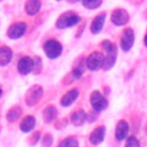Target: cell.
I'll list each match as a JSON object with an SVG mask.
<instances>
[{
    "label": "cell",
    "mask_w": 147,
    "mask_h": 147,
    "mask_svg": "<svg viewBox=\"0 0 147 147\" xmlns=\"http://www.w3.org/2000/svg\"><path fill=\"white\" fill-rule=\"evenodd\" d=\"M80 21V17L74 13V11H65L59 16L56 20V28L59 29H65L76 25Z\"/></svg>",
    "instance_id": "cell-1"
},
{
    "label": "cell",
    "mask_w": 147,
    "mask_h": 147,
    "mask_svg": "<svg viewBox=\"0 0 147 147\" xmlns=\"http://www.w3.org/2000/svg\"><path fill=\"white\" fill-rule=\"evenodd\" d=\"M44 52L48 59H55L61 55L62 45L55 39H49L44 44Z\"/></svg>",
    "instance_id": "cell-2"
},
{
    "label": "cell",
    "mask_w": 147,
    "mask_h": 147,
    "mask_svg": "<svg viewBox=\"0 0 147 147\" xmlns=\"http://www.w3.org/2000/svg\"><path fill=\"white\" fill-rule=\"evenodd\" d=\"M41 95H42V87L40 85L31 86L28 90L26 94H25V102H26V105L30 106V107L34 106L40 100Z\"/></svg>",
    "instance_id": "cell-3"
},
{
    "label": "cell",
    "mask_w": 147,
    "mask_h": 147,
    "mask_svg": "<svg viewBox=\"0 0 147 147\" xmlns=\"http://www.w3.org/2000/svg\"><path fill=\"white\" fill-rule=\"evenodd\" d=\"M90 101H91V105L93 107V109L95 111H101V110H105L108 106V101L107 99L99 92V91H93L91 93V98H90Z\"/></svg>",
    "instance_id": "cell-4"
},
{
    "label": "cell",
    "mask_w": 147,
    "mask_h": 147,
    "mask_svg": "<svg viewBox=\"0 0 147 147\" xmlns=\"http://www.w3.org/2000/svg\"><path fill=\"white\" fill-rule=\"evenodd\" d=\"M103 60H105V56L101 52H93L86 59V67H87V69L95 71L102 67Z\"/></svg>",
    "instance_id": "cell-5"
},
{
    "label": "cell",
    "mask_w": 147,
    "mask_h": 147,
    "mask_svg": "<svg viewBox=\"0 0 147 147\" xmlns=\"http://www.w3.org/2000/svg\"><path fill=\"white\" fill-rule=\"evenodd\" d=\"M25 31H26V24L24 22H16L9 26L7 31V36L10 39H18L25 33Z\"/></svg>",
    "instance_id": "cell-6"
},
{
    "label": "cell",
    "mask_w": 147,
    "mask_h": 147,
    "mask_svg": "<svg viewBox=\"0 0 147 147\" xmlns=\"http://www.w3.org/2000/svg\"><path fill=\"white\" fill-rule=\"evenodd\" d=\"M133 42H134V33H133V30L127 28L123 31V34L121 37V48L125 52L130 51L133 46Z\"/></svg>",
    "instance_id": "cell-7"
},
{
    "label": "cell",
    "mask_w": 147,
    "mask_h": 147,
    "mask_svg": "<svg viewBox=\"0 0 147 147\" xmlns=\"http://www.w3.org/2000/svg\"><path fill=\"white\" fill-rule=\"evenodd\" d=\"M111 22L117 26H122L129 22V14L125 9L117 8L111 14Z\"/></svg>",
    "instance_id": "cell-8"
},
{
    "label": "cell",
    "mask_w": 147,
    "mask_h": 147,
    "mask_svg": "<svg viewBox=\"0 0 147 147\" xmlns=\"http://www.w3.org/2000/svg\"><path fill=\"white\" fill-rule=\"evenodd\" d=\"M17 70L21 75H28L33 70V60L29 56H23L17 63Z\"/></svg>",
    "instance_id": "cell-9"
},
{
    "label": "cell",
    "mask_w": 147,
    "mask_h": 147,
    "mask_svg": "<svg viewBox=\"0 0 147 147\" xmlns=\"http://www.w3.org/2000/svg\"><path fill=\"white\" fill-rule=\"evenodd\" d=\"M105 134H106L105 126H98V127H95L91 132V134H90V138H88L90 139V142L93 144V145L101 144L103 141V139H105Z\"/></svg>",
    "instance_id": "cell-10"
},
{
    "label": "cell",
    "mask_w": 147,
    "mask_h": 147,
    "mask_svg": "<svg viewBox=\"0 0 147 147\" xmlns=\"http://www.w3.org/2000/svg\"><path fill=\"white\" fill-rule=\"evenodd\" d=\"M129 133V124L125 121H119L116 125L115 137L117 140H124Z\"/></svg>",
    "instance_id": "cell-11"
},
{
    "label": "cell",
    "mask_w": 147,
    "mask_h": 147,
    "mask_svg": "<svg viewBox=\"0 0 147 147\" xmlns=\"http://www.w3.org/2000/svg\"><path fill=\"white\" fill-rule=\"evenodd\" d=\"M105 21H106V14L102 13V14L95 16V17L93 18L92 23H91V32L94 33V34L99 33V32L102 30V28H103Z\"/></svg>",
    "instance_id": "cell-12"
},
{
    "label": "cell",
    "mask_w": 147,
    "mask_h": 147,
    "mask_svg": "<svg viewBox=\"0 0 147 147\" xmlns=\"http://www.w3.org/2000/svg\"><path fill=\"white\" fill-rule=\"evenodd\" d=\"M41 7V2L40 0H26L25 5H24V10L28 15H36Z\"/></svg>",
    "instance_id": "cell-13"
},
{
    "label": "cell",
    "mask_w": 147,
    "mask_h": 147,
    "mask_svg": "<svg viewBox=\"0 0 147 147\" xmlns=\"http://www.w3.org/2000/svg\"><path fill=\"white\" fill-rule=\"evenodd\" d=\"M78 98V91L76 90V88H74V90H70V91H68L62 98H61V105L63 106V107H69V106H71L75 101H76V99Z\"/></svg>",
    "instance_id": "cell-14"
},
{
    "label": "cell",
    "mask_w": 147,
    "mask_h": 147,
    "mask_svg": "<svg viewBox=\"0 0 147 147\" xmlns=\"http://www.w3.org/2000/svg\"><path fill=\"white\" fill-rule=\"evenodd\" d=\"M13 57V52L9 47H0V65H7Z\"/></svg>",
    "instance_id": "cell-15"
},
{
    "label": "cell",
    "mask_w": 147,
    "mask_h": 147,
    "mask_svg": "<svg viewBox=\"0 0 147 147\" xmlns=\"http://www.w3.org/2000/svg\"><path fill=\"white\" fill-rule=\"evenodd\" d=\"M36 125V118L33 116H25L21 124H20V129L23 131V132H30Z\"/></svg>",
    "instance_id": "cell-16"
},
{
    "label": "cell",
    "mask_w": 147,
    "mask_h": 147,
    "mask_svg": "<svg viewBox=\"0 0 147 147\" xmlns=\"http://www.w3.org/2000/svg\"><path fill=\"white\" fill-rule=\"evenodd\" d=\"M86 117H87L86 113H85L84 110L79 109V110L75 111V113L71 115V122H72L74 125H76V126H80V125H83L84 122L86 121Z\"/></svg>",
    "instance_id": "cell-17"
},
{
    "label": "cell",
    "mask_w": 147,
    "mask_h": 147,
    "mask_svg": "<svg viewBox=\"0 0 147 147\" xmlns=\"http://www.w3.org/2000/svg\"><path fill=\"white\" fill-rule=\"evenodd\" d=\"M115 61H116V52L107 53V55L105 56V60H103L102 68H103L105 70H109V69L113 68V65L115 64Z\"/></svg>",
    "instance_id": "cell-18"
},
{
    "label": "cell",
    "mask_w": 147,
    "mask_h": 147,
    "mask_svg": "<svg viewBox=\"0 0 147 147\" xmlns=\"http://www.w3.org/2000/svg\"><path fill=\"white\" fill-rule=\"evenodd\" d=\"M21 115H22V109L20 107H14L10 110H8L6 117H7V121L9 122H16L21 117Z\"/></svg>",
    "instance_id": "cell-19"
},
{
    "label": "cell",
    "mask_w": 147,
    "mask_h": 147,
    "mask_svg": "<svg viewBox=\"0 0 147 147\" xmlns=\"http://www.w3.org/2000/svg\"><path fill=\"white\" fill-rule=\"evenodd\" d=\"M56 109H55V107H53V106H48L47 108H45L44 109V119H45V122H52L54 118H55V116H56Z\"/></svg>",
    "instance_id": "cell-20"
},
{
    "label": "cell",
    "mask_w": 147,
    "mask_h": 147,
    "mask_svg": "<svg viewBox=\"0 0 147 147\" xmlns=\"http://www.w3.org/2000/svg\"><path fill=\"white\" fill-rule=\"evenodd\" d=\"M59 147H79V146H78V140L75 137H68L60 142Z\"/></svg>",
    "instance_id": "cell-21"
},
{
    "label": "cell",
    "mask_w": 147,
    "mask_h": 147,
    "mask_svg": "<svg viewBox=\"0 0 147 147\" xmlns=\"http://www.w3.org/2000/svg\"><path fill=\"white\" fill-rule=\"evenodd\" d=\"M82 3L87 9H95L100 7V5L102 3V0H82Z\"/></svg>",
    "instance_id": "cell-22"
},
{
    "label": "cell",
    "mask_w": 147,
    "mask_h": 147,
    "mask_svg": "<svg viewBox=\"0 0 147 147\" xmlns=\"http://www.w3.org/2000/svg\"><path fill=\"white\" fill-rule=\"evenodd\" d=\"M102 48L103 51H106V53H113V52H116V46L110 41V40H103L102 42Z\"/></svg>",
    "instance_id": "cell-23"
},
{
    "label": "cell",
    "mask_w": 147,
    "mask_h": 147,
    "mask_svg": "<svg viewBox=\"0 0 147 147\" xmlns=\"http://www.w3.org/2000/svg\"><path fill=\"white\" fill-rule=\"evenodd\" d=\"M125 147H140V145L136 137H129L125 142Z\"/></svg>",
    "instance_id": "cell-24"
},
{
    "label": "cell",
    "mask_w": 147,
    "mask_h": 147,
    "mask_svg": "<svg viewBox=\"0 0 147 147\" xmlns=\"http://www.w3.org/2000/svg\"><path fill=\"white\" fill-rule=\"evenodd\" d=\"M82 75H83V68H82V67H76V68H74V70H72V76H74L76 79H79V78L82 77Z\"/></svg>",
    "instance_id": "cell-25"
},
{
    "label": "cell",
    "mask_w": 147,
    "mask_h": 147,
    "mask_svg": "<svg viewBox=\"0 0 147 147\" xmlns=\"http://www.w3.org/2000/svg\"><path fill=\"white\" fill-rule=\"evenodd\" d=\"M44 147H49L52 145V137L49 134H46V137L44 138Z\"/></svg>",
    "instance_id": "cell-26"
},
{
    "label": "cell",
    "mask_w": 147,
    "mask_h": 147,
    "mask_svg": "<svg viewBox=\"0 0 147 147\" xmlns=\"http://www.w3.org/2000/svg\"><path fill=\"white\" fill-rule=\"evenodd\" d=\"M39 137H40V132H34V133H33V136H32V139L30 140V144H31V145L36 144V142L38 141Z\"/></svg>",
    "instance_id": "cell-27"
},
{
    "label": "cell",
    "mask_w": 147,
    "mask_h": 147,
    "mask_svg": "<svg viewBox=\"0 0 147 147\" xmlns=\"http://www.w3.org/2000/svg\"><path fill=\"white\" fill-rule=\"evenodd\" d=\"M144 42H145V45H146V47H147V34L145 36V39H144Z\"/></svg>",
    "instance_id": "cell-28"
},
{
    "label": "cell",
    "mask_w": 147,
    "mask_h": 147,
    "mask_svg": "<svg viewBox=\"0 0 147 147\" xmlns=\"http://www.w3.org/2000/svg\"><path fill=\"white\" fill-rule=\"evenodd\" d=\"M1 94H2V90H1V87H0V96H1Z\"/></svg>",
    "instance_id": "cell-29"
},
{
    "label": "cell",
    "mask_w": 147,
    "mask_h": 147,
    "mask_svg": "<svg viewBox=\"0 0 147 147\" xmlns=\"http://www.w3.org/2000/svg\"><path fill=\"white\" fill-rule=\"evenodd\" d=\"M57 1H61V0H57Z\"/></svg>",
    "instance_id": "cell-30"
},
{
    "label": "cell",
    "mask_w": 147,
    "mask_h": 147,
    "mask_svg": "<svg viewBox=\"0 0 147 147\" xmlns=\"http://www.w3.org/2000/svg\"><path fill=\"white\" fill-rule=\"evenodd\" d=\"M0 1H1V0H0Z\"/></svg>",
    "instance_id": "cell-31"
}]
</instances>
